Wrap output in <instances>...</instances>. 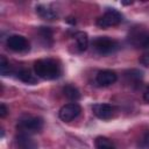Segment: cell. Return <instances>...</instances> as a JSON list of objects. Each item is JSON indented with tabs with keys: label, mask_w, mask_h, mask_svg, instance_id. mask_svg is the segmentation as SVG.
I'll list each match as a JSON object with an SVG mask.
<instances>
[{
	"label": "cell",
	"mask_w": 149,
	"mask_h": 149,
	"mask_svg": "<svg viewBox=\"0 0 149 149\" xmlns=\"http://www.w3.org/2000/svg\"><path fill=\"white\" fill-rule=\"evenodd\" d=\"M34 71L37 77L47 80L56 79L61 76L62 69L57 61L52 58L38 59L34 63Z\"/></svg>",
	"instance_id": "obj_1"
},
{
	"label": "cell",
	"mask_w": 149,
	"mask_h": 149,
	"mask_svg": "<svg viewBox=\"0 0 149 149\" xmlns=\"http://www.w3.org/2000/svg\"><path fill=\"white\" fill-rule=\"evenodd\" d=\"M92 47L94 48V50L102 56L106 55H111L114 54L118 49H119V43L118 41L107 37V36H98L92 41Z\"/></svg>",
	"instance_id": "obj_2"
},
{
	"label": "cell",
	"mask_w": 149,
	"mask_h": 149,
	"mask_svg": "<svg viewBox=\"0 0 149 149\" xmlns=\"http://www.w3.org/2000/svg\"><path fill=\"white\" fill-rule=\"evenodd\" d=\"M128 41L135 48L139 49L149 48V31L143 28L135 27L129 31Z\"/></svg>",
	"instance_id": "obj_3"
},
{
	"label": "cell",
	"mask_w": 149,
	"mask_h": 149,
	"mask_svg": "<svg viewBox=\"0 0 149 149\" xmlns=\"http://www.w3.org/2000/svg\"><path fill=\"white\" fill-rule=\"evenodd\" d=\"M122 14L114 9V8H109L107 9L102 16H100L97 20V26L100 28H108V27H113V26H118L119 23L122 22Z\"/></svg>",
	"instance_id": "obj_4"
},
{
	"label": "cell",
	"mask_w": 149,
	"mask_h": 149,
	"mask_svg": "<svg viewBox=\"0 0 149 149\" xmlns=\"http://www.w3.org/2000/svg\"><path fill=\"white\" fill-rule=\"evenodd\" d=\"M17 128L22 133H37L43 128V119L40 116H27L21 119L17 123Z\"/></svg>",
	"instance_id": "obj_5"
},
{
	"label": "cell",
	"mask_w": 149,
	"mask_h": 149,
	"mask_svg": "<svg viewBox=\"0 0 149 149\" xmlns=\"http://www.w3.org/2000/svg\"><path fill=\"white\" fill-rule=\"evenodd\" d=\"M80 112H81V108L77 102H70V104L64 105L59 109V118H61V120L69 122V121H72L73 119H76L80 114Z\"/></svg>",
	"instance_id": "obj_6"
},
{
	"label": "cell",
	"mask_w": 149,
	"mask_h": 149,
	"mask_svg": "<svg viewBox=\"0 0 149 149\" xmlns=\"http://www.w3.org/2000/svg\"><path fill=\"white\" fill-rule=\"evenodd\" d=\"M92 112L97 118L101 120H108L114 115L115 108L111 104H94L92 106Z\"/></svg>",
	"instance_id": "obj_7"
},
{
	"label": "cell",
	"mask_w": 149,
	"mask_h": 149,
	"mask_svg": "<svg viewBox=\"0 0 149 149\" xmlns=\"http://www.w3.org/2000/svg\"><path fill=\"white\" fill-rule=\"evenodd\" d=\"M7 45L13 51H26L29 49V42L21 35H10L7 38Z\"/></svg>",
	"instance_id": "obj_8"
},
{
	"label": "cell",
	"mask_w": 149,
	"mask_h": 149,
	"mask_svg": "<svg viewBox=\"0 0 149 149\" xmlns=\"http://www.w3.org/2000/svg\"><path fill=\"white\" fill-rule=\"evenodd\" d=\"M118 79L116 73L113 70H101L95 77V81L99 86H109L114 84Z\"/></svg>",
	"instance_id": "obj_9"
},
{
	"label": "cell",
	"mask_w": 149,
	"mask_h": 149,
	"mask_svg": "<svg viewBox=\"0 0 149 149\" xmlns=\"http://www.w3.org/2000/svg\"><path fill=\"white\" fill-rule=\"evenodd\" d=\"M17 149H37V143L27 133H19L15 139Z\"/></svg>",
	"instance_id": "obj_10"
},
{
	"label": "cell",
	"mask_w": 149,
	"mask_h": 149,
	"mask_svg": "<svg viewBox=\"0 0 149 149\" xmlns=\"http://www.w3.org/2000/svg\"><path fill=\"white\" fill-rule=\"evenodd\" d=\"M36 13L44 20H55L57 17L56 10H54L52 8H50L49 6H45V5H37Z\"/></svg>",
	"instance_id": "obj_11"
},
{
	"label": "cell",
	"mask_w": 149,
	"mask_h": 149,
	"mask_svg": "<svg viewBox=\"0 0 149 149\" xmlns=\"http://www.w3.org/2000/svg\"><path fill=\"white\" fill-rule=\"evenodd\" d=\"M17 78L26 83V84H30V85H34L37 83V78L35 74H33L28 69H21L19 72H17Z\"/></svg>",
	"instance_id": "obj_12"
},
{
	"label": "cell",
	"mask_w": 149,
	"mask_h": 149,
	"mask_svg": "<svg viewBox=\"0 0 149 149\" xmlns=\"http://www.w3.org/2000/svg\"><path fill=\"white\" fill-rule=\"evenodd\" d=\"M74 40L79 51H85L88 47V36L85 31H77L74 35Z\"/></svg>",
	"instance_id": "obj_13"
},
{
	"label": "cell",
	"mask_w": 149,
	"mask_h": 149,
	"mask_svg": "<svg viewBox=\"0 0 149 149\" xmlns=\"http://www.w3.org/2000/svg\"><path fill=\"white\" fill-rule=\"evenodd\" d=\"M63 92H64V95H65L69 100H71V101H73V102H76V101H78V100L80 99V93H79L78 88L74 87V86L71 85V84L65 85L64 88H63Z\"/></svg>",
	"instance_id": "obj_14"
},
{
	"label": "cell",
	"mask_w": 149,
	"mask_h": 149,
	"mask_svg": "<svg viewBox=\"0 0 149 149\" xmlns=\"http://www.w3.org/2000/svg\"><path fill=\"white\" fill-rule=\"evenodd\" d=\"M95 148L97 149H115L114 144L112 143V141L105 136H98L95 139Z\"/></svg>",
	"instance_id": "obj_15"
},
{
	"label": "cell",
	"mask_w": 149,
	"mask_h": 149,
	"mask_svg": "<svg viewBox=\"0 0 149 149\" xmlns=\"http://www.w3.org/2000/svg\"><path fill=\"white\" fill-rule=\"evenodd\" d=\"M125 77L129 83H139L142 79V72L136 69H132L125 72Z\"/></svg>",
	"instance_id": "obj_16"
},
{
	"label": "cell",
	"mask_w": 149,
	"mask_h": 149,
	"mask_svg": "<svg viewBox=\"0 0 149 149\" xmlns=\"http://www.w3.org/2000/svg\"><path fill=\"white\" fill-rule=\"evenodd\" d=\"M0 73L2 76H8L12 73V68H10V64L9 62L5 58V56H1L0 57Z\"/></svg>",
	"instance_id": "obj_17"
},
{
	"label": "cell",
	"mask_w": 149,
	"mask_h": 149,
	"mask_svg": "<svg viewBox=\"0 0 149 149\" xmlns=\"http://www.w3.org/2000/svg\"><path fill=\"white\" fill-rule=\"evenodd\" d=\"M139 148H140V149H149V130L146 132V133L142 135V137L140 139Z\"/></svg>",
	"instance_id": "obj_18"
},
{
	"label": "cell",
	"mask_w": 149,
	"mask_h": 149,
	"mask_svg": "<svg viewBox=\"0 0 149 149\" xmlns=\"http://www.w3.org/2000/svg\"><path fill=\"white\" fill-rule=\"evenodd\" d=\"M40 34L44 40H51L52 36V30L49 27H41L40 28Z\"/></svg>",
	"instance_id": "obj_19"
},
{
	"label": "cell",
	"mask_w": 149,
	"mask_h": 149,
	"mask_svg": "<svg viewBox=\"0 0 149 149\" xmlns=\"http://www.w3.org/2000/svg\"><path fill=\"white\" fill-rule=\"evenodd\" d=\"M140 63H141L142 65H144V66H149V51L144 52V54L141 56Z\"/></svg>",
	"instance_id": "obj_20"
},
{
	"label": "cell",
	"mask_w": 149,
	"mask_h": 149,
	"mask_svg": "<svg viewBox=\"0 0 149 149\" xmlns=\"http://www.w3.org/2000/svg\"><path fill=\"white\" fill-rule=\"evenodd\" d=\"M7 113H8V109H7L6 105L5 104H1L0 105V116L1 118H5L7 115Z\"/></svg>",
	"instance_id": "obj_21"
},
{
	"label": "cell",
	"mask_w": 149,
	"mask_h": 149,
	"mask_svg": "<svg viewBox=\"0 0 149 149\" xmlns=\"http://www.w3.org/2000/svg\"><path fill=\"white\" fill-rule=\"evenodd\" d=\"M143 99L147 101V102H149V85L146 87V90H144V93H143Z\"/></svg>",
	"instance_id": "obj_22"
},
{
	"label": "cell",
	"mask_w": 149,
	"mask_h": 149,
	"mask_svg": "<svg viewBox=\"0 0 149 149\" xmlns=\"http://www.w3.org/2000/svg\"><path fill=\"white\" fill-rule=\"evenodd\" d=\"M132 1H122V5H132Z\"/></svg>",
	"instance_id": "obj_23"
}]
</instances>
